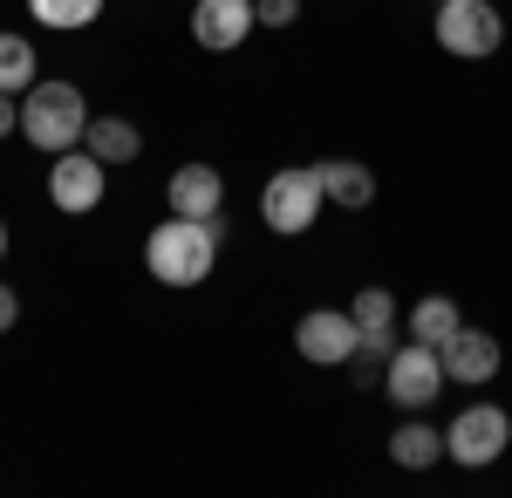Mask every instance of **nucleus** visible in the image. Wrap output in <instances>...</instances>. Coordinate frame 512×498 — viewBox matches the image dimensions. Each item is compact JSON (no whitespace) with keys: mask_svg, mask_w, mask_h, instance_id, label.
Listing matches in <instances>:
<instances>
[{"mask_svg":"<svg viewBox=\"0 0 512 498\" xmlns=\"http://www.w3.org/2000/svg\"><path fill=\"white\" fill-rule=\"evenodd\" d=\"M253 0H198L192 7V35L198 48H212V55H226V48H239V41L253 35Z\"/></svg>","mask_w":512,"mask_h":498,"instance_id":"obj_10","label":"nucleus"},{"mask_svg":"<svg viewBox=\"0 0 512 498\" xmlns=\"http://www.w3.org/2000/svg\"><path fill=\"white\" fill-rule=\"evenodd\" d=\"M28 14L41 28H89L103 14V0H28Z\"/></svg>","mask_w":512,"mask_h":498,"instance_id":"obj_18","label":"nucleus"},{"mask_svg":"<svg viewBox=\"0 0 512 498\" xmlns=\"http://www.w3.org/2000/svg\"><path fill=\"white\" fill-rule=\"evenodd\" d=\"M21 137L48 157L82 151V137H89V103H82L76 82H35V89L21 96Z\"/></svg>","mask_w":512,"mask_h":498,"instance_id":"obj_2","label":"nucleus"},{"mask_svg":"<svg viewBox=\"0 0 512 498\" xmlns=\"http://www.w3.org/2000/svg\"><path fill=\"white\" fill-rule=\"evenodd\" d=\"M321 198H328V192H321V171H315V164H287V171L267 178V192H260V219H267L280 239H294V232L315 226Z\"/></svg>","mask_w":512,"mask_h":498,"instance_id":"obj_3","label":"nucleus"},{"mask_svg":"<svg viewBox=\"0 0 512 498\" xmlns=\"http://www.w3.org/2000/svg\"><path fill=\"white\" fill-rule=\"evenodd\" d=\"M294 342H301V355L315 362V369H335V362H355V314H342V307H315V314H301V328H294Z\"/></svg>","mask_w":512,"mask_h":498,"instance_id":"obj_7","label":"nucleus"},{"mask_svg":"<svg viewBox=\"0 0 512 498\" xmlns=\"http://www.w3.org/2000/svg\"><path fill=\"white\" fill-rule=\"evenodd\" d=\"M219 260V219H164L151 239H144V267L158 273L164 287H198Z\"/></svg>","mask_w":512,"mask_h":498,"instance_id":"obj_1","label":"nucleus"},{"mask_svg":"<svg viewBox=\"0 0 512 498\" xmlns=\"http://www.w3.org/2000/svg\"><path fill=\"white\" fill-rule=\"evenodd\" d=\"M253 14H260L267 28H287V21L301 14V0H253Z\"/></svg>","mask_w":512,"mask_h":498,"instance_id":"obj_19","label":"nucleus"},{"mask_svg":"<svg viewBox=\"0 0 512 498\" xmlns=\"http://www.w3.org/2000/svg\"><path fill=\"white\" fill-rule=\"evenodd\" d=\"M390 458L403 464V471H431V464L444 458V430H431V423H396L390 430Z\"/></svg>","mask_w":512,"mask_h":498,"instance_id":"obj_13","label":"nucleus"},{"mask_svg":"<svg viewBox=\"0 0 512 498\" xmlns=\"http://www.w3.org/2000/svg\"><path fill=\"white\" fill-rule=\"evenodd\" d=\"M458 328H465V321H458V301H451V294H424V301L410 307V342L444 348Z\"/></svg>","mask_w":512,"mask_h":498,"instance_id":"obj_14","label":"nucleus"},{"mask_svg":"<svg viewBox=\"0 0 512 498\" xmlns=\"http://www.w3.org/2000/svg\"><path fill=\"white\" fill-rule=\"evenodd\" d=\"M164 198H171V212H178V219H219L226 185H219V171H212V164H178V171H171V185H164Z\"/></svg>","mask_w":512,"mask_h":498,"instance_id":"obj_12","label":"nucleus"},{"mask_svg":"<svg viewBox=\"0 0 512 498\" xmlns=\"http://www.w3.org/2000/svg\"><path fill=\"white\" fill-rule=\"evenodd\" d=\"M14 123H21V110H14V96H7V89H0V137H7V130H14Z\"/></svg>","mask_w":512,"mask_h":498,"instance_id":"obj_21","label":"nucleus"},{"mask_svg":"<svg viewBox=\"0 0 512 498\" xmlns=\"http://www.w3.org/2000/svg\"><path fill=\"white\" fill-rule=\"evenodd\" d=\"M437 355H444V376H451V383H492V376H499V342H492L485 328H458Z\"/></svg>","mask_w":512,"mask_h":498,"instance_id":"obj_11","label":"nucleus"},{"mask_svg":"<svg viewBox=\"0 0 512 498\" xmlns=\"http://www.w3.org/2000/svg\"><path fill=\"white\" fill-rule=\"evenodd\" d=\"M14 321H21V294H14V287H0V335H7Z\"/></svg>","mask_w":512,"mask_h":498,"instance_id":"obj_20","label":"nucleus"},{"mask_svg":"<svg viewBox=\"0 0 512 498\" xmlns=\"http://www.w3.org/2000/svg\"><path fill=\"white\" fill-rule=\"evenodd\" d=\"M499 41H506V21H499V7L492 0H444L437 7V48L444 55H499Z\"/></svg>","mask_w":512,"mask_h":498,"instance_id":"obj_4","label":"nucleus"},{"mask_svg":"<svg viewBox=\"0 0 512 498\" xmlns=\"http://www.w3.org/2000/svg\"><path fill=\"white\" fill-rule=\"evenodd\" d=\"M0 89H7V96L35 89V48L21 35H0Z\"/></svg>","mask_w":512,"mask_h":498,"instance_id":"obj_17","label":"nucleus"},{"mask_svg":"<svg viewBox=\"0 0 512 498\" xmlns=\"http://www.w3.org/2000/svg\"><path fill=\"white\" fill-rule=\"evenodd\" d=\"M349 314H355V335H362V342H355V362H390L396 348H403L396 342V294L362 287L349 301Z\"/></svg>","mask_w":512,"mask_h":498,"instance_id":"obj_9","label":"nucleus"},{"mask_svg":"<svg viewBox=\"0 0 512 498\" xmlns=\"http://www.w3.org/2000/svg\"><path fill=\"white\" fill-rule=\"evenodd\" d=\"M512 444V417L499 403H472V410H458L451 430H444V451L465 464V471H485V464H499Z\"/></svg>","mask_w":512,"mask_h":498,"instance_id":"obj_5","label":"nucleus"},{"mask_svg":"<svg viewBox=\"0 0 512 498\" xmlns=\"http://www.w3.org/2000/svg\"><path fill=\"white\" fill-rule=\"evenodd\" d=\"M82 144L103 157V164H130V157L144 151V137H137L123 116H89V137H82Z\"/></svg>","mask_w":512,"mask_h":498,"instance_id":"obj_15","label":"nucleus"},{"mask_svg":"<svg viewBox=\"0 0 512 498\" xmlns=\"http://www.w3.org/2000/svg\"><path fill=\"white\" fill-rule=\"evenodd\" d=\"M48 198L62 205V212H96L103 205V157L89 151H62L55 157V171H48Z\"/></svg>","mask_w":512,"mask_h":498,"instance_id":"obj_8","label":"nucleus"},{"mask_svg":"<svg viewBox=\"0 0 512 498\" xmlns=\"http://www.w3.org/2000/svg\"><path fill=\"white\" fill-rule=\"evenodd\" d=\"M321 171V192L335 198V205H349V212H362L369 198H376V178H369V164H315Z\"/></svg>","mask_w":512,"mask_h":498,"instance_id":"obj_16","label":"nucleus"},{"mask_svg":"<svg viewBox=\"0 0 512 498\" xmlns=\"http://www.w3.org/2000/svg\"><path fill=\"white\" fill-rule=\"evenodd\" d=\"M0 253H7V226H0Z\"/></svg>","mask_w":512,"mask_h":498,"instance_id":"obj_22","label":"nucleus"},{"mask_svg":"<svg viewBox=\"0 0 512 498\" xmlns=\"http://www.w3.org/2000/svg\"><path fill=\"white\" fill-rule=\"evenodd\" d=\"M383 383H390V396L403 410H424V403H437V389H444V355L431 342H403L390 355V369H383Z\"/></svg>","mask_w":512,"mask_h":498,"instance_id":"obj_6","label":"nucleus"}]
</instances>
